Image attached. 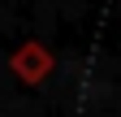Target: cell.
Wrapping results in <instances>:
<instances>
[{
  "label": "cell",
  "instance_id": "6da1fadb",
  "mask_svg": "<svg viewBox=\"0 0 121 117\" xmlns=\"http://www.w3.org/2000/svg\"><path fill=\"white\" fill-rule=\"evenodd\" d=\"M9 69H13V74H17L26 87H39V82H48V78H52L56 56L43 48L39 39H26V43H17V48H13V56H9Z\"/></svg>",
  "mask_w": 121,
  "mask_h": 117
}]
</instances>
